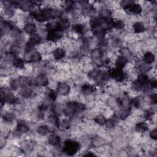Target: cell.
<instances>
[{
	"label": "cell",
	"mask_w": 157,
	"mask_h": 157,
	"mask_svg": "<svg viewBox=\"0 0 157 157\" xmlns=\"http://www.w3.org/2000/svg\"><path fill=\"white\" fill-rule=\"evenodd\" d=\"M15 6L17 9L23 13H30L35 8L32 1L28 0H15Z\"/></svg>",
	"instance_id": "obj_11"
},
{
	"label": "cell",
	"mask_w": 157,
	"mask_h": 157,
	"mask_svg": "<svg viewBox=\"0 0 157 157\" xmlns=\"http://www.w3.org/2000/svg\"><path fill=\"white\" fill-rule=\"evenodd\" d=\"M44 96L45 99L51 103L56 102L59 97V95L57 93L56 90L52 88H47L45 91Z\"/></svg>",
	"instance_id": "obj_27"
},
{
	"label": "cell",
	"mask_w": 157,
	"mask_h": 157,
	"mask_svg": "<svg viewBox=\"0 0 157 157\" xmlns=\"http://www.w3.org/2000/svg\"><path fill=\"white\" fill-rule=\"evenodd\" d=\"M36 132L37 135L41 137H45L47 136L51 131H53L51 129V127L48 124H39L36 127Z\"/></svg>",
	"instance_id": "obj_24"
},
{
	"label": "cell",
	"mask_w": 157,
	"mask_h": 157,
	"mask_svg": "<svg viewBox=\"0 0 157 157\" xmlns=\"http://www.w3.org/2000/svg\"><path fill=\"white\" fill-rule=\"evenodd\" d=\"M50 83V78L46 73H39L33 80V84L39 88H47Z\"/></svg>",
	"instance_id": "obj_5"
},
{
	"label": "cell",
	"mask_w": 157,
	"mask_h": 157,
	"mask_svg": "<svg viewBox=\"0 0 157 157\" xmlns=\"http://www.w3.org/2000/svg\"><path fill=\"white\" fill-rule=\"evenodd\" d=\"M134 129L137 133L144 134L150 130V124L145 120L139 121L135 123Z\"/></svg>",
	"instance_id": "obj_23"
},
{
	"label": "cell",
	"mask_w": 157,
	"mask_h": 157,
	"mask_svg": "<svg viewBox=\"0 0 157 157\" xmlns=\"http://www.w3.org/2000/svg\"><path fill=\"white\" fill-rule=\"evenodd\" d=\"M148 137L150 140L156 142L157 139V129L156 127L152 128L151 129L149 130L148 131Z\"/></svg>",
	"instance_id": "obj_47"
},
{
	"label": "cell",
	"mask_w": 157,
	"mask_h": 157,
	"mask_svg": "<svg viewBox=\"0 0 157 157\" xmlns=\"http://www.w3.org/2000/svg\"><path fill=\"white\" fill-rule=\"evenodd\" d=\"M36 88H37L34 84H32L27 87L21 88L18 91L20 97L24 99H30L36 96L37 93Z\"/></svg>",
	"instance_id": "obj_8"
},
{
	"label": "cell",
	"mask_w": 157,
	"mask_h": 157,
	"mask_svg": "<svg viewBox=\"0 0 157 157\" xmlns=\"http://www.w3.org/2000/svg\"><path fill=\"white\" fill-rule=\"evenodd\" d=\"M109 72L112 80L117 83H124L128 79V75L124 69L113 67L109 69Z\"/></svg>",
	"instance_id": "obj_2"
},
{
	"label": "cell",
	"mask_w": 157,
	"mask_h": 157,
	"mask_svg": "<svg viewBox=\"0 0 157 157\" xmlns=\"http://www.w3.org/2000/svg\"><path fill=\"white\" fill-rule=\"evenodd\" d=\"M132 108L131 109H120L117 113H115L120 121H125L130 117L132 113Z\"/></svg>",
	"instance_id": "obj_30"
},
{
	"label": "cell",
	"mask_w": 157,
	"mask_h": 157,
	"mask_svg": "<svg viewBox=\"0 0 157 157\" xmlns=\"http://www.w3.org/2000/svg\"><path fill=\"white\" fill-rule=\"evenodd\" d=\"M83 156H96V155H95L93 152L90 151V150H87V151H85V153L83 154Z\"/></svg>",
	"instance_id": "obj_49"
},
{
	"label": "cell",
	"mask_w": 157,
	"mask_h": 157,
	"mask_svg": "<svg viewBox=\"0 0 157 157\" xmlns=\"http://www.w3.org/2000/svg\"><path fill=\"white\" fill-rule=\"evenodd\" d=\"M17 118V113L14 110H6L2 113V119L5 123L10 124L13 123Z\"/></svg>",
	"instance_id": "obj_18"
},
{
	"label": "cell",
	"mask_w": 157,
	"mask_h": 157,
	"mask_svg": "<svg viewBox=\"0 0 157 157\" xmlns=\"http://www.w3.org/2000/svg\"><path fill=\"white\" fill-rule=\"evenodd\" d=\"M62 137L58 133L51 132L47 136L46 139L47 144L52 147L58 148L61 147Z\"/></svg>",
	"instance_id": "obj_12"
},
{
	"label": "cell",
	"mask_w": 157,
	"mask_h": 157,
	"mask_svg": "<svg viewBox=\"0 0 157 157\" xmlns=\"http://www.w3.org/2000/svg\"><path fill=\"white\" fill-rule=\"evenodd\" d=\"M141 60L145 64L153 66L156 61V55L153 51L147 50L144 52L142 55Z\"/></svg>",
	"instance_id": "obj_20"
},
{
	"label": "cell",
	"mask_w": 157,
	"mask_h": 157,
	"mask_svg": "<svg viewBox=\"0 0 157 157\" xmlns=\"http://www.w3.org/2000/svg\"><path fill=\"white\" fill-rule=\"evenodd\" d=\"M17 79L20 83L21 88L27 87L33 84V80L28 76L25 75H20L17 76Z\"/></svg>",
	"instance_id": "obj_39"
},
{
	"label": "cell",
	"mask_w": 157,
	"mask_h": 157,
	"mask_svg": "<svg viewBox=\"0 0 157 157\" xmlns=\"http://www.w3.org/2000/svg\"><path fill=\"white\" fill-rule=\"evenodd\" d=\"M64 37V33L58 30H46L45 40L49 43L56 44L61 42Z\"/></svg>",
	"instance_id": "obj_4"
},
{
	"label": "cell",
	"mask_w": 157,
	"mask_h": 157,
	"mask_svg": "<svg viewBox=\"0 0 157 157\" xmlns=\"http://www.w3.org/2000/svg\"><path fill=\"white\" fill-rule=\"evenodd\" d=\"M114 20L113 29H115L118 33L124 31L126 28V23L125 20L121 18H114Z\"/></svg>",
	"instance_id": "obj_37"
},
{
	"label": "cell",
	"mask_w": 157,
	"mask_h": 157,
	"mask_svg": "<svg viewBox=\"0 0 157 157\" xmlns=\"http://www.w3.org/2000/svg\"><path fill=\"white\" fill-rule=\"evenodd\" d=\"M15 130L20 132L21 135L28 134L31 131V126L29 123H28L25 119H18L17 121Z\"/></svg>",
	"instance_id": "obj_14"
},
{
	"label": "cell",
	"mask_w": 157,
	"mask_h": 157,
	"mask_svg": "<svg viewBox=\"0 0 157 157\" xmlns=\"http://www.w3.org/2000/svg\"><path fill=\"white\" fill-rule=\"evenodd\" d=\"M144 12V6L140 2L134 1L126 11L127 15L131 16H140Z\"/></svg>",
	"instance_id": "obj_13"
},
{
	"label": "cell",
	"mask_w": 157,
	"mask_h": 157,
	"mask_svg": "<svg viewBox=\"0 0 157 157\" xmlns=\"http://www.w3.org/2000/svg\"><path fill=\"white\" fill-rule=\"evenodd\" d=\"M65 13L61 7H53V20H58L64 17Z\"/></svg>",
	"instance_id": "obj_43"
},
{
	"label": "cell",
	"mask_w": 157,
	"mask_h": 157,
	"mask_svg": "<svg viewBox=\"0 0 157 157\" xmlns=\"http://www.w3.org/2000/svg\"><path fill=\"white\" fill-rule=\"evenodd\" d=\"M67 51L66 48L63 46L56 45V47L52 51L51 56L55 61H61L67 56Z\"/></svg>",
	"instance_id": "obj_9"
},
{
	"label": "cell",
	"mask_w": 157,
	"mask_h": 157,
	"mask_svg": "<svg viewBox=\"0 0 157 157\" xmlns=\"http://www.w3.org/2000/svg\"><path fill=\"white\" fill-rule=\"evenodd\" d=\"M93 122L94 123L98 126H104L107 117L103 113H98L93 117Z\"/></svg>",
	"instance_id": "obj_40"
},
{
	"label": "cell",
	"mask_w": 157,
	"mask_h": 157,
	"mask_svg": "<svg viewBox=\"0 0 157 157\" xmlns=\"http://www.w3.org/2000/svg\"><path fill=\"white\" fill-rule=\"evenodd\" d=\"M131 28L134 34L137 35L142 34L146 31V25L144 21L137 20L132 23Z\"/></svg>",
	"instance_id": "obj_19"
},
{
	"label": "cell",
	"mask_w": 157,
	"mask_h": 157,
	"mask_svg": "<svg viewBox=\"0 0 157 157\" xmlns=\"http://www.w3.org/2000/svg\"><path fill=\"white\" fill-rule=\"evenodd\" d=\"M35 147V143L31 139H25L20 143V150L21 152H31Z\"/></svg>",
	"instance_id": "obj_25"
},
{
	"label": "cell",
	"mask_w": 157,
	"mask_h": 157,
	"mask_svg": "<svg viewBox=\"0 0 157 157\" xmlns=\"http://www.w3.org/2000/svg\"><path fill=\"white\" fill-rule=\"evenodd\" d=\"M106 144V139L99 134H96L91 137L90 145L94 148H99L102 147Z\"/></svg>",
	"instance_id": "obj_16"
},
{
	"label": "cell",
	"mask_w": 157,
	"mask_h": 157,
	"mask_svg": "<svg viewBox=\"0 0 157 157\" xmlns=\"http://www.w3.org/2000/svg\"><path fill=\"white\" fill-rule=\"evenodd\" d=\"M72 23L71 20L67 16L56 20V29L63 33H68L71 31Z\"/></svg>",
	"instance_id": "obj_6"
},
{
	"label": "cell",
	"mask_w": 157,
	"mask_h": 157,
	"mask_svg": "<svg viewBox=\"0 0 157 157\" xmlns=\"http://www.w3.org/2000/svg\"><path fill=\"white\" fill-rule=\"evenodd\" d=\"M26 63L21 56H15L12 63V67L17 70H23L25 69Z\"/></svg>",
	"instance_id": "obj_33"
},
{
	"label": "cell",
	"mask_w": 157,
	"mask_h": 157,
	"mask_svg": "<svg viewBox=\"0 0 157 157\" xmlns=\"http://www.w3.org/2000/svg\"><path fill=\"white\" fill-rule=\"evenodd\" d=\"M46 121L51 128H53L54 129H59L60 118L59 116L50 111V113L46 117Z\"/></svg>",
	"instance_id": "obj_17"
},
{
	"label": "cell",
	"mask_w": 157,
	"mask_h": 157,
	"mask_svg": "<svg viewBox=\"0 0 157 157\" xmlns=\"http://www.w3.org/2000/svg\"><path fill=\"white\" fill-rule=\"evenodd\" d=\"M23 52L32 53L37 50V46L28 40L23 45Z\"/></svg>",
	"instance_id": "obj_45"
},
{
	"label": "cell",
	"mask_w": 157,
	"mask_h": 157,
	"mask_svg": "<svg viewBox=\"0 0 157 157\" xmlns=\"http://www.w3.org/2000/svg\"><path fill=\"white\" fill-rule=\"evenodd\" d=\"M89 29L91 31L101 27V19L98 15L90 18L88 21Z\"/></svg>",
	"instance_id": "obj_31"
},
{
	"label": "cell",
	"mask_w": 157,
	"mask_h": 157,
	"mask_svg": "<svg viewBox=\"0 0 157 157\" xmlns=\"http://www.w3.org/2000/svg\"><path fill=\"white\" fill-rule=\"evenodd\" d=\"M101 69L96 67H93L91 69H90L89 71L86 73V77L88 78V80L96 82L99 77L101 74Z\"/></svg>",
	"instance_id": "obj_32"
},
{
	"label": "cell",
	"mask_w": 157,
	"mask_h": 157,
	"mask_svg": "<svg viewBox=\"0 0 157 157\" xmlns=\"http://www.w3.org/2000/svg\"><path fill=\"white\" fill-rule=\"evenodd\" d=\"M82 148V144L75 139H66L62 145L61 152L67 156H74Z\"/></svg>",
	"instance_id": "obj_1"
},
{
	"label": "cell",
	"mask_w": 157,
	"mask_h": 157,
	"mask_svg": "<svg viewBox=\"0 0 157 157\" xmlns=\"http://www.w3.org/2000/svg\"><path fill=\"white\" fill-rule=\"evenodd\" d=\"M97 91L98 87L95 84H91L88 82L82 83L79 90L80 93L85 98L95 95Z\"/></svg>",
	"instance_id": "obj_7"
},
{
	"label": "cell",
	"mask_w": 157,
	"mask_h": 157,
	"mask_svg": "<svg viewBox=\"0 0 157 157\" xmlns=\"http://www.w3.org/2000/svg\"><path fill=\"white\" fill-rule=\"evenodd\" d=\"M28 40L31 42L33 44L37 47L38 45H40L42 44L44 38L41 34L39 31H37L34 34L29 35L28 37Z\"/></svg>",
	"instance_id": "obj_34"
},
{
	"label": "cell",
	"mask_w": 157,
	"mask_h": 157,
	"mask_svg": "<svg viewBox=\"0 0 157 157\" xmlns=\"http://www.w3.org/2000/svg\"><path fill=\"white\" fill-rule=\"evenodd\" d=\"M107 104L110 109H114L119 107L117 97L114 96H110L107 99Z\"/></svg>",
	"instance_id": "obj_44"
},
{
	"label": "cell",
	"mask_w": 157,
	"mask_h": 157,
	"mask_svg": "<svg viewBox=\"0 0 157 157\" xmlns=\"http://www.w3.org/2000/svg\"><path fill=\"white\" fill-rule=\"evenodd\" d=\"M8 86L11 89L12 91H18L20 90L21 87L17 79V77L10 79Z\"/></svg>",
	"instance_id": "obj_42"
},
{
	"label": "cell",
	"mask_w": 157,
	"mask_h": 157,
	"mask_svg": "<svg viewBox=\"0 0 157 157\" xmlns=\"http://www.w3.org/2000/svg\"><path fill=\"white\" fill-rule=\"evenodd\" d=\"M55 90L61 97L69 96L72 90V86L71 83L66 80H59L55 84Z\"/></svg>",
	"instance_id": "obj_3"
},
{
	"label": "cell",
	"mask_w": 157,
	"mask_h": 157,
	"mask_svg": "<svg viewBox=\"0 0 157 157\" xmlns=\"http://www.w3.org/2000/svg\"><path fill=\"white\" fill-rule=\"evenodd\" d=\"M21 29H22L23 33L28 36L37 32L39 30L37 25L35 22L25 23L23 25Z\"/></svg>",
	"instance_id": "obj_26"
},
{
	"label": "cell",
	"mask_w": 157,
	"mask_h": 157,
	"mask_svg": "<svg viewBox=\"0 0 157 157\" xmlns=\"http://www.w3.org/2000/svg\"><path fill=\"white\" fill-rule=\"evenodd\" d=\"M91 33L94 39L96 40H101L106 37L109 33L103 28L100 27L91 31Z\"/></svg>",
	"instance_id": "obj_35"
},
{
	"label": "cell",
	"mask_w": 157,
	"mask_h": 157,
	"mask_svg": "<svg viewBox=\"0 0 157 157\" xmlns=\"http://www.w3.org/2000/svg\"><path fill=\"white\" fill-rule=\"evenodd\" d=\"M129 63V60L128 58L123 55L118 54L115 57L113 64L115 67L124 69Z\"/></svg>",
	"instance_id": "obj_21"
},
{
	"label": "cell",
	"mask_w": 157,
	"mask_h": 157,
	"mask_svg": "<svg viewBox=\"0 0 157 157\" xmlns=\"http://www.w3.org/2000/svg\"><path fill=\"white\" fill-rule=\"evenodd\" d=\"M135 1L133 0H123L119 2V7L126 12L128 9L131 6V4L134 2Z\"/></svg>",
	"instance_id": "obj_46"
},
{
	"label": "cell",
	"mask_w": 157,
	"mask_h": 157,
	"mask_svg": "<svg viewBox=\"0 0 157 157\" xmlns=\"http://www.w3.org/2000/svg\"><path fill=\"white\" fill-rule=\"evenodd\" d=\"M101 19V27L105 29L108 33L111 32L114 28V18L113 17H109Z\"/></svg>",
	"instance_id": "obj_29"
},
{
	"label": "cell",
	"mask_w": 157,
	"mask_h": 157,
	"mask_svg": "<svg viewBox=\"0 0 157 157\" xmlns=\"http://www.w3.org/2000/svg\"><path fill=\"white\" fill-rule=\"evenodd\" d=\"M71 31L79 37L86 35L88 32V27L83 21H75L72 23Z\"/></svg>",
	"instance_id": "obj_10"
},
{
	"label": "cell",
	"mask_w": 157,
	"mask_h": 157,
	"mask_svg": "<svg viewBox=\"0 0 157 157\" xmlns=\"http://www.w3.org/2000/svg\"><path fill=\"white\" fill-rule=\"evenodd\" d=\"M61 9L63 10L65 13L72 14L77 9L76 1L72 0H66L61 1Z\"/></svg>",
	"instance_id": "obj_15"
},
{
	"label": "cell",
	"mask_w": 157,
	"mask_h": 157,
	"mask_svg": "<svg viewBox=\"0 0 157 157\" xmlns=\"http://www.w3.org/2000/svg\"><path fill=\"white\" fill-rule=\"evenodd\" d=\"M33 53V52H32ZM32 53L29 52H23L22 58L25 61L26 64H31L32 59Z\"/></svg>",
	"instance_id": "obj_48"
},
{
	"label": "cell",
	"mask_w": 157,
	"mask_h": 157,
	"mask_svg": "<svg viewBox=\"0 0 157 157\" xmlns=\"http://www.w3.org/2000/svg\"><path fill=\"white\" fill-rule=\"evenodd\" d=\"M23 52V48L22 45L13 42H10L7 51V52H9L15 56H19Z\"/></svg>",
	"instance_id": "obj_28"
},
{
	"label": "cell",
	"mask_w": 157,
	"mask_h": 157,
	"mask_svg": "<svg viewBox=\"0 0 157 157\" xmlns=\"http://www.w3.org/2000/svg\"><path fill=\"white\" fill-rule=\"evenodd\" d=\"M144 101L140 96L136 95L131 98V104L132 108H134L137 110L140 109L142 107Z\"/></svg>",
	"instance_id": "obj_38"
},
{
	"label": "cell",
	"mask_w": 157,
	"mask_h": 157,
	"mask_svg": "<svg viewBox=\"0 0 157 157\" xmlns=\"http://www.w3.org/2000/svg\"><path fill=\"white\" fill-rule=\"evenodd\" d=\"M72 125L73 124H72L71 119L64 117V118L60 120L59 129L62 131H67L70 130L72 128Z\"/></svg>",
	"instance_id": "obj_36"
},
{
	"label": "cell",
	"mask_w": 157,
	"mask_h": 157,
	"mask_svg": "<svg viewBox=\"0 0 157 157\" xmlns=\"http://www.w3.org/2000/svg\"><path fill=\"white\" fill-rule=\"evenodd\" d=\"M155 106H149L148 108L144 109L142 113V117L144 120L149 122H153V120L155 119Z\"/></svg>",
	"instance_id": "obj_22"
},
{
	"label": "cell",
	"mask_w": 157,
	"mask_h": 157,
	"mask_svg": "<svg viewBox=\"0 0 157 157\" xmlns=\"http://www.w3.org/2000/svg\"><path fill=\"white\" fill-rule=\"evenodd\" d=\"M43 60L42 53L38 50H35L32 53V59L31 64H39Z\"/></svg>",
	"instance_id": "obj_41"
}]
</instances>
